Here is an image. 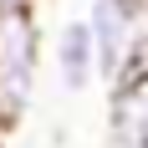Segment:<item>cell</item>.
<instances>
[{"mask_svg": "<svg viewBox=\"0 0 148 148\" xmlns=\"http://www.w3.org/2000/svg\"><path fill=\"white\" fill-rule=\"evenodd\" d=\"M26 5H36V0H0V10H26Z\"/></svg>", "mask_w": 148, "mask_h": 148, "instance_id": "cell-5", "label": "cell"}, {"mask_svg": "<svg viewBox=\"0 0 148 148\" xmlns=\"http://www.w3.org/2000/svg\"><path fill=\"white\" fill-rule=\"evenodd\" d=\"M56 82H61V92H87L92 82H102V72H97V41H92L87 15L66 21L56 31Z\"/></svg>", "mask_w": 148, "mask_h": 148, "instance_id": "cell-4", "label": "cell"}, {"mask_svg": "<svg viewBox=\"0 0 148 148\" xmlns=\"http://www.w3.org/2000/svg\"><path fill=\"white\" fill-rule=\"evenodd\" d=\"M107 138H112V148H148V66L112 87Z\"/></svg>", "mask_w": 148, "mask_h": 148, "instance_id": "cell-3", "label": "cell"}, {"mask_svg": "<svg viewBox=\"0 0 148 148\" xmlns=\"http://www.w3.org/2000/svg\"><path fill=\"white\" fill-rule=\"evenodd\" d=\"M36 66H41V21H36V5L0 10V128L21 123L31 112Z\"/></svg>", "mask_w": 148, "mask_h": 148, "instance_id": "cell-1", "label": "cell"}, {"mask_svg": "<svg viewBox=\"0 0 148 148\" xmlns=\"http://www.w3.org/2000/svg\"><path fill=\"white\" fill-rule=\"evenodd\" d=\"M133 5H138V15H143V26H148V0H133Z\"/></svg>", "mask_w": 148, "mask_h": 148, "instance_id": "cell-6", "label": "cell"}, {"mask_svg": "<svg viewBox=\"0 0 148 148\" xmlns=\"http://www.w3.org/2000/svg\"><path fill=\"white\" fill-rule=\"evenodd\" d=\"M87 26H92V41H97V72L102 82H123L128 72V56L138 46V31H143V15H138L133 0H92L87 10Z\"/></svg>", "mask_w": 148, "mask_h": 148, "instance_id": "cell-2", "label": "cell"}]
</instances>
